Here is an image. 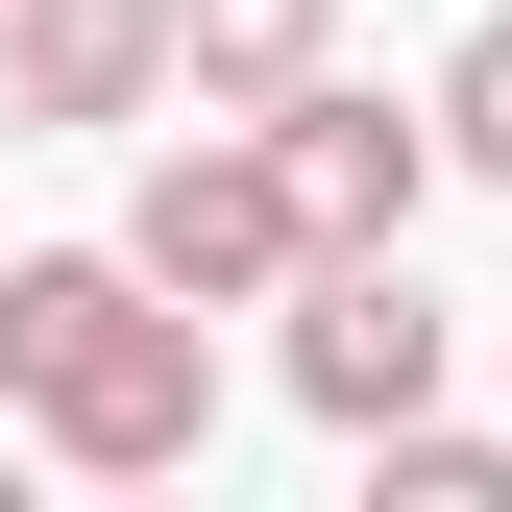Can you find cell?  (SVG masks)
Returning <instances> with one entry per match:
<instances>
[{
    "mask_svg": "<svg viewBox=\"0 0 512 512\" xmlns=\"http://www.w3.org/2000/svg\"><path fill=\"white\" fill-rule=\"evenodd\" d=\"M0 415L74 488H171L220 439V342L122 269V244H25V269H0Z\"/></svg>",
    "mask_w": 512,
    "mask_h": 512,
    "instance_id": "obj_1",
    "label": "cell"
},
{
    "mask_svg": "<svg viewBox=\"0 0 512 512\" xmlns=\"http://www.w3.org/2000/svg\"><path fill=\"white\" fill-rule=\"evenodd\" d=\"M122 269H147L171 317H269L293 293V171H269V122H171L147 98V171H122Z\"/></svg>",
    "mask_w": 512,
    "mask_h": 512,
    "instance_id": "obj_2",
    "label": "cell"
},
{
    "mask_svg": "<svg viewBox=\"0 0 512 512\" xmlns=\"http://www.w3.org/2000/svg\"><path fill=\"white\" fill-rule=\"evenodd\" d=\"M269 317H293V415H342V439H366V415H415V391H439V342H464V317L415 293V244H293V293H269Z\"/></svg>",
    "mask_w": 512,
    "mask_h": 512,
    "instance_id": "obj_3",
    "label": "cell"
},
{
    "mask_svg": "<svg viewBox=\"0 0 512 512\" xmlns=\"http://www.w3.org/2000/svg\"><path fill=\"white\" fill-rule=\"evenodd\" d=\"M244 122H269V171H293V244H415V196H439V122H391L342 49H317L293 98H244Z\"/></svg>",
    "mask_w": 512,
    "mask_h": 512,
    "instance_id": "obj_4",
    "label": "cell"
},
{
    "mask_svg": "<svg viewBox=\"0 0 512 512\" xmlns=\"http://www.w3.org/2000/svg\"><path fill=\"white\" fill-rule=\"evenodd\" d=\"M171 98V0H0V122L25 147H122Z\"/></svg>",
    "mask_w": 512,
    "mask_h": 512,
    "instance_id": "obj_5",
    "label": "cell"
},
{
    "mask_svg": "<svg viewBox=\"0 0 512 512\" xmlns=\"http://www.w3.org/2000/svg\"><path fill=\"white\" fill-rule=\"evenodd\" d=\"M317 49H342V0H171V98H220V122L293 98Z\"/></svg>",
    "mask_w": 512,
    "mask_h": 512,
    "instance_id": "obj_6",
    "label": "cell"
},
{
    "mask_svg": "<svg viewBox=\"0 0 512 512\" xmlns=\"http://www.w3.org/2000/svg\"><path fill=\"white\" fill-rule=\"evenodd\" d=\"M415 122H439V171H488V196H512V25L439 49V98H415Z\"/></svg>",
    "mask_w": 512,
    "mask_h": 512,
    "instance_id": "obj_7",
    "label": "cell"
}]
</instances>
